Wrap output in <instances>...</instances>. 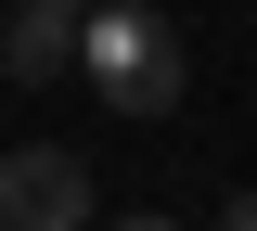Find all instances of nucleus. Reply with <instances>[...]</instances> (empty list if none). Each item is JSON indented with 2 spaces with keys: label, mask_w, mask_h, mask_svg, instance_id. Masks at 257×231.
<instances>
[{
  "label": "nucleus",
  "mask_w": 257,
  "mask_h": 231,
  "mask_svg": "<svg viewBox=\"0 0 257 231\" xmlns=\"http://www.w3.org/2000/svg\"><path fill=\"white\" fill-rule=\"evenodd\" d=\"M77 13H90V0H77Z\"/></svg>",
  "instance_id": "6"
},
{
  "label": "nucleus",
  "mask_w": 257,
  "mask_h": 231,
  "mask_svg": "<svg viewBox=\"0 0 257 231\" xmlns=\"http://www.w3.org/2000/svg\"><path fill=\"white\" fill-rule=\"evenodd\" d=\"M64 65H77V0H13L0 13V77L13 90H52Z\"/></svg>",
  "instance_id": "3"
},
{
  "label": "nucleus",
  "mask_w": 257,
  "mask_h": 231,
  "mask_svg": "<svg viewBox=\"0 0 257 231\" xmlns=\"http://www.w3.org/2000/svg\"><path fill=\"white\" fill-rule=\"evenodd\" d=\"M103 231H180V218H103Z\"/></svg>",
  "instance_id": "5"
},
{
  "label": "nucleus",
  "mask_w": 257,
  "mask_h": 231,
  "mask_svg": "<svg viewBox=\"0 0 257 231\" xmlns=\"http://www.w3.org/2000/svg\"><path fill=\"white\" fill-rule=\"evenodd\" d=\"M0 231H90V167L64 141H13L0 154Z\"/></svg>",
  "instance_id": "2"
},
{
  "label": "nucleus",
  "mask_w": 257,
  "mask_h": 231,
  "mask_svg": "<svg viewBox=\"0 0 257 231\" xmlns=\"http://www.w3.org/2000/svg\"><path fill=\"white\" fill-rule=\"evenodd\" d=\"M77 77H90L116 116H180V90H193L180 13H167V0H90V13H77Z\"/></svg>",
  "instance_id": "1"
},
{
  "label": "nucleus",
  "mask_w": 257,
  "mask_h": 231,
  "mask_svg": "<svg viewBox=\"0 0 257 231\" xmlns=\"http://www.w3.org/2000/svg\"><path fill=\"white\" fill-rule=\"evenodd\" d=\"M219 231H257V180H244V193H231V218H219Z\"/></svg>",
  "instance_id": "4"
}]
</instances>
